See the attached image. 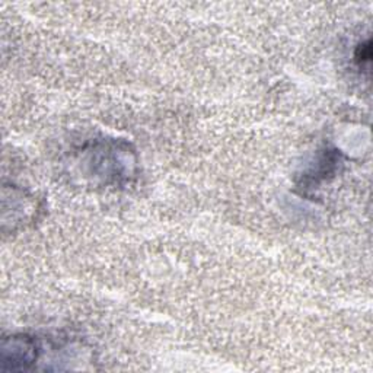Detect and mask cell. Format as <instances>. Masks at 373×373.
Instances as JSON below:
<instances>
[{
    "mask_svg": "<svg viewBox=\"0 0 373 373\" xmlns=\"http://www.w3.org/2000/svg\"><path fill=\"white\" fill-rule=\"evenodd\" d=\"M372 57V47H370V41L367 39L366 43H362L361 46L357 47L356 50V60L357 63L363 66L365 63H369Z\"/></svg>",
    "mask_w": 373,
    "mask_h": 373,
    "instance_id": "7a4b0ae2",
    "label": "cell"
},
{
    "mask_svg": "<svg viewBox=\"0 0 373 373\" xmlns=\"http://www.w3.org/2000/svg\"><path fill=\"white\" fill-rule=\"evenodd\" d=\"M37 357L35 344L26 336L6 338L2 345V362L5 369H26Z\"/></svg>",
    "mask_w": 373,
    "mask_h": 373,
    "instance_id": "6da1fadb",
    "label": "cell"
}]
</instances>
